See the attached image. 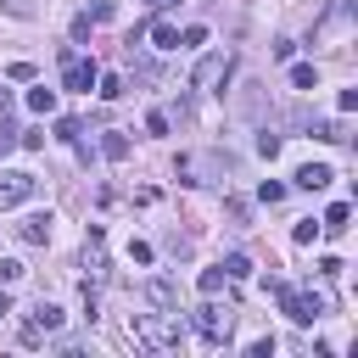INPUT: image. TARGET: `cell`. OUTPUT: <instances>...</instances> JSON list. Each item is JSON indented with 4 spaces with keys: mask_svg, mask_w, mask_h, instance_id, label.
Returning a JSON list of instances; mask_svg holds the SVG:
<instances>
[{
    "mask_svg": "<svg viewBox=\"0 0 358 358\" xmlns=\"http://www.w3.org/2000/svg\"><path fill=\"white\" fill-rule=\"evenodd\" d=\"M101 157H106V162H123V157H129V140H123V134H106V140H101Z\"/></svg>",
    "mask_w": 358,
    "mask_h": 358,
    "instance_id": "cell-15",
    "label": "cell"
},
{
    "mask_svg": "<svg viewBox=\"0 0 358 358\" xmlns=\"http://www.w3.org/2000/svg\"><path fill=\"white\" fill-rule=\"evenodd\" d=\"M313 134L330 140V145H341V140H347V123H341V117H336V123H313Z\"/></svg>",
    "mask_w": 358,
    "mask_h": 358,
    "instance_id": "cell-17",
    "label": "cell"
},
{
    "mask_svg": "<svg viewBox=\"0 0 358 358\" xmlns=\"http://www.w3.org/2000/svg\"><path fill=\"white\" fill-rule=\"evenodd\" d=\"M145 129L151 134H168V112H145Z\"/></svg>",
    "mask_w": 358,
    "mask_h": 358,
    "instance_id": "cell-27",
    "label": "cell"
},
{
    "mask_svg": "<svg viewBox=\"0 0 358 358\" xmlns=\"http://www.w3.org/2000/svg\"><path fill=\"white\" fill-rule=\"evenodd\" d=\"M196 285H201V296H218V291H224V268H201Z\"/></svg>",
    "mask_w": 358,
    "mask_h": 358,
    "instance_id": "cell-18",
    "label": "cell"
},
{
    "mask_svg": "<svg viewBox=\"0 0 358 358\" xmlns=\"http://www.w3.org/2000/svg\"><path fill=\"white\" fill-rule=\"evenodd\" d=\"M330 179H336L330 162H302V168H296V185H302V190H324Z\"/></svg>",
    "mask_w": 358,
    "mask_h": 358,
    "instance_id": "cell-8",
    "label": "cell"
},
{
    "mask_svg": "<svg viewBox=\"0 0 358 358\" xmlns=\"http://www.w3.org/2000/svg\"><path fill=\"white\" fill-rule=\"evenodd\" d=\"M218 268H224V280H246V274H252V263H246L241 252H229V257H224Z\"/></svg>",
    "mask_w": 358,
    "mask_h": 358,
    "instance_id": "cell-16",
    "label": "cell"
},
{
    "mask_svg": "<svg viewBox=\"0 0 358 358\" xmlns=\"http://www.w3.org/2000/svg\"><path fill=\"white\" fill-rule=\"evenodd\" d=\"M313 241H319V224L302 218V224H296V246H313Z\"/></svg>",
    "mask_w": 358,
    "mask_h": 358,
    "instance_id": "cell-24",
    "label": "cell"
},
{
    "mask_svg": "<svg viewBox=\"0 0 358 358\" xmlns=\"http://www.w3.org/2000/svg\"><path fill=\"white\" fill-rule=\"evenodd\" d=\"M34 196V173L22 168H0V207H22Z\"/></svg>",
    "mask_w": 358,
    "mask_h": 358,
    "instance_id": "cell-4",
    "label": "cell"
},
{
    "mask_svg": "<svg viewBox=\"0 0 358 358\" xmlns=\"http://www.w3.org/2000/svg\"><path fill=\"white\" fill-rule=\"evenodd\" d=\"M257 157H268V162H274V157H280V134H268V129H263V134H257Z\"/></svg>",
    "mask_w": 358,
    "mask_h": 358,
    "instance_id": "cell-20",
    "label": "cell"
},
{
    "mask_svg": "<svg viewBox=\"0 0 358 358\" xmlns=\"http://www.w3.org/2000/svg\"><path fill=\"white\" fill-rule=\"evenodd\" d=\"M6 313H11V296H6V291H0V319H6Z\"/></svg>",
    "mask_w": 358,
    "mask_h": 358,
    "instance_id": "cell-29",
    "label": "cell"
},
{
    "mask_svg": "<svg viewBox=\"0 0 358 358\" xmlns=\"http://www.w3.org/2000/svg\"><path fill=\"white\" fill-rule=\"evenodd\" d=\"M218 78H229V56H207V62L196 67V90H213Z\"/></svg>",
    "mask_w": 358,
    "mask_h": 358,
    "instance_id": "cell-7",
    "label": "cell"
},
{
    "mask_svg": "<svg viewBox=\"0 0 358 358\" xmlns=\"http://www.w3.org/2000/svg\"><path fill=\"white\" fill-rule=\"evenodd\" d=\"M28 112H39V117H45V112H56V90L34 84V90H28Z\"/></svg>",
    "mask_w": 358,
    "mask_h": 358,
    "instance_id": "cell-12",
    "label": "cell"
},
{
    "mask_svg": "<svg viewBox=\"0 0 358 358\" xmlns=\"http://www.w3.org/2000/svg\"><path fill=\"white\" fill-rule=\"evenodd\" d=\"M134 336H140L145 347L168 352V347H179V313H173V319H140V324H134Z\"/></svg>",
    "mask_w": 358,
    "mask_h": 358,
    "instance_id": "cell-3",
    "label": "cell"
},
{
    "mask_svg": "<svg viewBox=\"0 0 358 358\" xmlns=\"http://www.w3.org/2000/svg\"><path fill=\"white\" fill-rule=\"evenodd\" d=\"M196 330H201V341L224 347V341H229V330H235V308H218V302L196 308Z\"/></svg>",
    "mask_w": 358,
    "mask_h": 358,
    "instance_id": "cell-1",
    "label": "cell"
},
{
    "mask_svg": "<svg viewBox=\"0 0 358 358\" xmlns=\"http://www.w3.org/2000/svg\"><path fill=\"white\" fill-rule=\"evenodd\" d=\"M6 78H17V84H28V78H34V62H11V67H6Z\"/></svg>",
    "mask_w": 358,
    "mask_h": 358,
    "instance_id": "cell-25",
    "label": "cell"
},
{
    "mask_svg": "<svg viewBox=\"0 0 358 358\" xmlns=\"http://www.w3.org/2000/svg\"><path fill=\"white\" fill-rule=\"evenodd\" d=\"M6 106H11V95H6V90H0V112H6Z\"/></svg>",
    "mask_w": 358,
    "mask_h": 358,
    "instance_id": "cell-30",
    "label": "cell"
},
{
    "mask_svg": "<svg viewBox=\"0 0 358 358\" xmlns=\"http://www.w3.org/2000/svg\"><path fill=\"white\" fill-rule=\"evenodd\" d=\"M145 296H151L157 308H173V285H168V280H151V285H145Z\"/></svg>",
    "mask_w": 358,
    "mask_h": 358,
    "instance_id": "cell-19",
    "label": "cell"
},
{
    "mask_svg": "<svg viewBox=\"0 0 358 358\" xmlns=\"http://www.w3.org/2000/svg\"><path fill=\"white\" fill-rule=\"evenodd\" d=\"M50 224H56L50 213H28V218L17 224V235H22L28 246H45V241H50Z\"/></svg>",
    "mask_w": 358,
    "mask_h": 358,
    "instance_id": "cell-6",
    "label": "cell"
},
{
    "mask_svg": "<svg viewBox=\"0 0 358 358\" xmlns=\"http://www.w3.org/2000/svg\"><path fill=\"white\" fill-rule=\"evenodd\" d=\"M274 296H280V308H285L296 324H313V319L324 313V302H319V296H302V291H291L285 280H274Z\"/></svg>",
    "mask_w": 358,
    "mask_h": 358,
    "instance_id": "cell-2",
    "label": "cell"
},
{
    "mask_svg": "<svg viewBox=\"0 0 358 358\" xmlns=\"http://www.w3.org/2000/svg\"><path fill=\"white\" fill-rule=\"evenodd\" d=\"M28 324H34V330H56V324H62V308L39 296V302H34V313H28Z\"/></svg>",
    "mask_w": 358,
    "mask_h": 358,
    "instance_id": "cell-9",
    "label": "cell"
},
{
    "mask_svg": "<svg viewBox=\"0 0 358 358\" xmlns=\"http://www.w3.org/2000/svg\"><path fill=\"white\" fill-rule=\"evenodd\" d=\"M62 84H67V90H90V84H95V62L67 50V56H62Z\"/></svg>",
    "mask_w": 358,
    "mask_h": 358,
    "instance_id": "cell-5",
    "label": "cell"
},
{
    "mask_svg": "<svg viewBox=\"0 0 358 358\" xmlns=\"http://www.w3.org/2000/svg\"><path fill=\"white\" fill-rule=\"evenodd\" d=\"M246 352H252V358H268V352H274V336H257V341H252Z\"/></svg>",
    "mask_w": 358,
    "mask_h": 358,
    "instance_id": "cell-28",
    "label": "cell"
},
{
    "mask_svg": "<svg viewBox=\"0 0 358 358\" xmlns=\"http://www.w3.org/2000/svg\"><path fill=\"white\" fill-rule=\"evenodd\" d=\"M151 45L157 50H179V28L173 22H151Z\"/></svg>",
    "mask_w": 358,
    "mask_h": 358,
    "instance_id": "cell-11",
    "label": "cell"
},
{
    "mask_svg": "<svg viewBox=\"0 0 358 358\" xmlns=\"http://www.w3.org/2000/svg\"><path fill=\"white\" fill-rule=\"evenodd\" d=\"M257 196H263V201H268V207H274V201H280V196H285V185H280V179H263V185H257Z\"/></svg>",
    "mask_w": 358,
    "mask_h": 358,
    "instance_id": "cell-23",
    "label": "cell"
},
{
    "mask_svg": "<svg viewBox=\"0 0 358 358\" xmlns=\"http://www.w3.org/2000/svg\"><path fill=\"white\" fill-rule=\"evenodd\" d=\"M145 6H162V0H145Z\"/></svg>",
    "mask_w": 358,
    "mask_h": 358,
    "instance_id": "cell-31",
    "label": "cell"
},
{
    "mask_svg": "<svg viewBox=\"0 0 358 358\" xmlns=\"http://www.w3.org/2000/svg\"><path fill=\"white\" fill-rule=\"evenodd\" d=\"M56 140H67V145H78V117H62V123H56Z\"/></svg>",
    "mask_w": 358,
    "mask_h": 358,
    "instance_id": "cell-22",
    "label": "cell"
},
{
    "mask_svg": "<svg viewBox=\"0 0 358 358\" xmlns=\"http://www.w3.org/2000/svg\"><path fill=\"white\" fill-rule=\"evenodd\" d=\"M84 17H90V22H106V17H112V0H90V11H84Z\"/></svg>",
    "mask_w": 358,
    "mask_h": 358,
    "instance_id": "cell-26",
    "label": "cell"
},
{
    "mask_svg": "<svg viewBox=\"0 0 358 358\" xmlns=\"http://www.w3.org/2000/svg\"><path fill=\"white\" fill-rule=\"evenodd\" d=\"M347 218H352V207H347V201H336V207L319 218V235H341V229H347Z\"/></svg>",
    "mask_w": 358,
    "mask_h": 358,
    "instance_id": "cell-10",
    "label": "cell"
},
{
    "mask_svg": "<svg viewBox=\"0 0 358 358\" xmlns=\"http://www.w3.org/2000/svg\"><path fill=\"white\" fill-rule=\"evenodd\" d=\"M22 280V263L17 257H0V285H17Z\"/></svg>",
    "mask_w": 358,
    "mask_h": 358,
    "instance_id": "cell-21",
    "label": "cell"
},
{
    "mask_svg": "<svg viewBox=\"0 0 358 358\" xmlns=\"http://www.w3.org/2000/svg\"><path fill=\"white\" fill-rule=\"evenodd\" d=\"M291 84H296V90H319V67L296 62V67H291Z\"/></svg>",
    "mask_w": 358,
    "mask_h": 358,
    "instance_id": "cell-13",
    "label": "cell"
},
{
    "mask_svg": "<svg viewBox=\"0 0 358 358\" xmlns=\"http://www.w3.org/2000/svg\"><path fill=\"white\" fill-rule=\"evenodd\" d=\"M95 90H101V101H117L123 95V78L117 73H95Z\"/></svg>",
    "mask_w": 358,
    "mask_h": 358,
    "instance_id": "cell-14",
    "label": "cell"
}]
</instances>
